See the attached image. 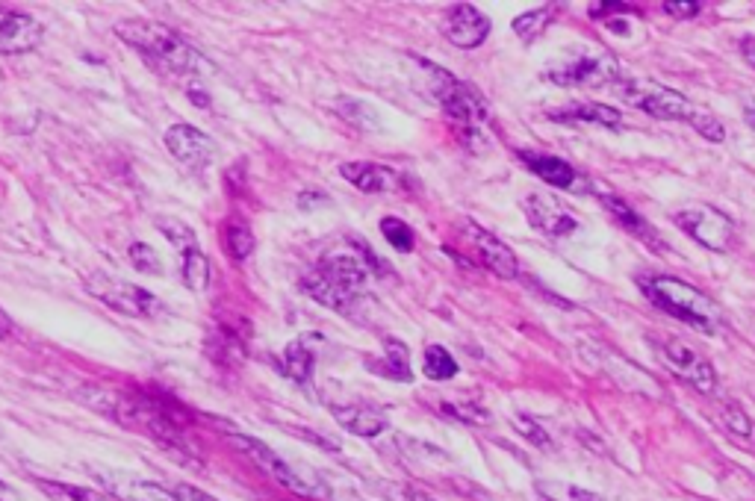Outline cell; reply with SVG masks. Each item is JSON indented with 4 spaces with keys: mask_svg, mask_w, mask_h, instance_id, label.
Returning a JSON list of instances; mask_svg holds the SVG:
<instances>
[{
    "mask_svg": "<svg viewBox=\"0 0 755 501\" xmlns=\"http://www.w3.org/2000/svg\"><path fill=\"white\" fill-rule=\"evenodd\" d=\"M36 487L51 501H113L110 496L98 493V490H86V487H74V484H62V481H36Z\"/></svg>",
    "mask_w": 755,
    "mask_h": 501,
    "instance_id": "obj_28",
    "label": "cell"
},
{
    "mask_svg": "<svg viewBox=\"0 0 755 501\" xmlns=\"http://www.w3.org/2000/svg\"><path fill=\"white\" fill-rule=\"evenodd\" d=\"M658 354L664 360V366L685 384H691L694 390L702 392V395H711L717 390V375H714V366L699 357L694 348L676 342V339H667V342H658Z\"/></svg>",
    "mask_w": 755,
    "mask_h": 501,
    "instance_id": "obj_10",
    "label": "cell"
},
{
    "mask_svg": "<svg viewBox=\"0 0 755 501\" xmlns=\"http://www.w3.org/2000/svg\"><path fill=\"white\" fill-rule=\"evenodd\" d=\"M543 80H549L555 86H567V89H576V86L579 89H599L614 80H623V68H620L617 56L602 51V54L558 59L549 68H543Z\"/></svg>",
    "mask_w": 755,
    "mask_h": 501,
    "instance_id": "obj_7",
    "label": "cell"
},
{
    "mask_svg": "<svg viewBox=\"0 0 755 501\" xmlns=\"http://www.w3.org/2000/svg\"><path fill=\"white\" fill-rule=\"evenodd\" d=\"M116 493L121 501H180L177 493L160 487L157 481H118Z\"/></svg>",
    "mask_w": 755,
    "mask_h": 501,
    "instance_id": "obj_26",
    "label": "cell"
},
{
    "mask_svg": "<svg viewBox=\"0 0 755 501\" xmlns=\"http://www.w3.org/2000/svg\"><path fill=\"white\" fill-rule=\"evenodd\" d=\"M15 336V322L6 316V310H0V339H12Z\"/></svg>",
    "mask_w": 755,
    "mask_h": 501,
    "instance_id": "obj_38",
    "label": "cell"
},
{
    "mask_svg": "<svg viewBox=\"0 0 755 501\" xmlns=\"http://www.w3.org/2000/svg\"><path fill=\"white\" fill-rule=\"evenodd\" d=\"M231 443L239 448L263 475H269L275 484L287 487V490L298 493V496H325L322 487L307 484V481L292 469L290 463H287L278 451H272L266 443H260V440H254V437H245V434H231Z\"/></svg>",
    "mask_w": 755,
    "mask_h": 501,
    "instance_id": "obj_9",
    "label": "cell"
},
{
    "mask_svg": "<svg viewBox=\"0 0 755 501\" xmlns=\"http://www.w3.org/2000/svg\"><path fill=\"white\" fill-rule=\"evenodd\" d=\"M116 36L142 56L157 74L172 77V80H186L189 86L198 83V71L204 68V59L172 27L160 21H148V18H127L116 24Z\"/></svg>",
    "mask_w": 755,
    "mask_h": 501,
    "instance_id": "obj_1",
    "label": "cell"
},
{
    "mask_svg": "<svg viewBox=\"0 0 755 501\" xmlns=\"http://www.w3.org/2000/svg\"><path fill=\"white\" fill-rule=\"evenodd\" d=\"M157 227H160V233L175 245L177 257H180V254H189V251H195V248H201L195 230L186 222H180V219H160Z\"/></svg>",
    "mask_w": 755,
    "mask_h": 501,
    "instance_id": "obj_30",
    "label": "cell"
},
{
    "mask_svg": "<svg viewBox=\"0 0 755 501\" xmlns=\"http://www.w3.org/2000/svg\"><path fill=\"white\" fill-rule=\"evenodd\" d=\"M422 369H425V375L431 378V381H452L458 372H461V366H458V360L449 354V348H443V345H428L425 348V354H422Z\"/></svg>",
    "mask_w": 755,
    "mask_h": 501,
    "instance_id": "obj_25",
    "label": "cell"
},
{
    "mask_svg": "<svg viewBox=\"0 0 755 501\" xmlns=\"http://www.w3.org/2000/svg\"><path fill=\"white\" fill-rule=\"evenodd\" d=\"M537 496L543 501H602L596 493L564 481H537Z\"/></svg>",
    "mask_w": 755,
    "mask_h": 501,
    "instance_id": "obj_29",
    "label": "cell"
},
{
    "mask_svg": "<svg viewBox=\"0 0 755 501\" xmlns=\"http://www.w3.org/2000/svg\"><path fill=\"white\" fill-rule=\"evenodd\" d=\"M127 257H130V263H133L139 272H148V275H157V272H160V257H157L154 248L145 245V242H133L130 251H127Z\"/></svg>",
    "mask_w": 755,
    "mask_h": 501,
    "instance_id": "obj_33",
    "label": "cell"
},
{
    "mask_svg": "<svg viewBox=\"0 0 755 501\" xmlns=\"http://www.w3.org/2000/svg\"><path fill=\"white\" fill-rule=\"evenodd\" d=\"M175 493L180 496V501H219V499H213L210 493L198 490V487H189V484H180Z\"/></svg>",
    "mask_w": 755,
    "mask_h": 501,
    "instance_id": "obj_37",
    "label": "cell"
},
{
    "mask_svg": "<svg viewBox=\"0 0 755 501\" xmlns=\"http://www.w3.org/2000/svg\"><path fill=\"white\" fill-rule=\"evenodd\" d=\"M747 115H750V121L755 124V104H750V110H747Z\"/></svg>",
    "mask_w": 755,
    "mask_h": 501,
    "instance_id": "obj_41",
    "label": "cell"
},
{
    "mask_svg": "<svg viewBox=\"0 0 755 501\" xmlns=\"http://www.w3.org/2000/svg\"><path fill=\"white\" fill-rule=\"evenodd\" d=\"M357 251V248H354ZM369 278V266H366V257L357 251V254H349V251H334L328 257H322L307 275L301 280L304 292L319 301L322 307L328 310H337V313H351V307L357 304L360 298V289Z\"/></svg>",
    "mask_w": 755,
    "mask_h": 501,
    "instance_id": "obj_3",
    "label": "cell"
},
{
    "mask_svg": "<svg viewBox=\"0 0 755 501\" xmlns=\"http://www.w3.org/2000/svg\"><path fill=\"white\" fill-rule=\"evenodd\" d=\"M464 236L466 242H469V248L478 254V260H481L496 278L514 280L520 275V260H517V254H514L499 236H493L490 230H484L481 224L475 222H464Z\"/></svg>",
    "mask_w": 755,
    "mask_h": 501,
    "instance_id": "obj_13",
    "label": "cell"
},
{
    "mask_svg": "<svg viewBox=\"0 0 755 501\" xmlns=\"http://www.w3.org/2000/svg\"><path fill=\"white\" fill-rule=\"evenodd\" d=\"M443 36L455 48L472 51V48H478L490 36V18L478 6H472V3H455L443 15Z\"/></svg>",
    "mask_w": 755,
    "mask_h": 501,
    "instance_id": "obj_14",
    "label": "cell"
},
{
    "mask_svg": "<svg viewBox=\"0 0 755 501\" xmlns=\"http://www.w3.org/2000/svg\"><path fill=\"white\" fill-rule=\"evenodd\" d=\"M381 233H384V239L396 248V251H402V254H407V251H413V230L407 227V222H402V219H396V216H387L384 222H381Z\"/></svg>",
    "mask_w": 755,
    "mask_h": 501,
    "instance_id": "obj_32",
    "label": "cell"
},
{
    "mask_svg": "<svg viewBox=\"0 0 755 501\" xmlns=\"http://www.w3.org/2000/svg\"><path fill=\"white\" fill-rule=\"evenodd\" d=\"M741 51H744V59L755 68V36H747V39L741 42Z\"/></svg>",
    "mask_w": 755,
    "mask_h": 501,
    "instance_id": "obj_39",
    "label": "cell"
},
{
    "mask_svg": "<svg viewBox=\"0 0 755 501\" xmlns=\"http://www.w3.org/2000/svg\"><path fill=\"white\" fill-rule=\"evenodd\" d=\"M673 222L679 230H685L691 239H697L702 248L708 251H729L735 245V222L720 213L717 207L708 204H697V207H685L673 216Z\"/></svg>",
    "mask_w": 755,
    "mask_h": 501,
    "instance_id": "obj_8",
    "label": "cell"
},
{
    "mask_svg": "<svg viewBox=\"0 0 755 501\" xmlns=\"http://www.w3.org/2000/svg\"><path fill=\"white\" fill-rule=\"evenodd\" d=\"M546 118L558 121V124H596V127H608V130H620L623 127V112L608 107V104H567L558 110L546 112Z\"/></svg>",
    "mask_w": 755,
    "mask_h": 501,
    "instance_id": "obj_17",
    "label": "cell"
},
{
    "mask_svg": "<svg viewBox=\"0 0 755 501\" xmlns=\"http://www.w3.org/2000/svg\"><path fill=\"white\" fill-rule=\"evenodd\" d=\"M599 201H602V204H605V210H608V213L620 222V227H626L629 233H635L638 239L649 242V245H661L658 230L646 222L643 216H638V213H635L626 201H620V198H614V195H602Z\"/></svg>",
    "mask_w": 755,
    "mask_h": 501,
    "instance_id": "obj_22",
    "label": "cell"
},
{
    "mask_svg": "<svg viewBox=\"0 0 755 501\" xmlns=\"http://www.w3.org/2000/svg\"><path fill=\"white\" fill-rule=\"evenodd\" d=\"M281 369H284V375H287L290 381L301 384V387H307V384L313 381L316 357H313V351H310L307 339H292L290 345L284 348Z\"/></svg>",
    "mask_w": 755,
    "mask_h": 501,
    "instance_id": "obj_21",
    "label": "cell"
},
{
    "mask_svg": "<svg viewBox=\"0 0 755 501\" xmlns=\"http://www.w3.org/2000/svg\"><path fill=\"white\" fill-rule=\"evenodd\" d=\"M720 419H723V425H726L729 434H735V437H741V440H747V443L753 440V422H750V416H747L738 404H723V407H720Z\"/></svg>",
    "mask_w": 755,
    "mask_h": 501,
    "instance_id": "obj_31",
    "label": "cell"
},
{
    "mask_svg": "<svg viewBox=\"0 0 755 501\" xmlns=\"http://www.w3.org/2000/svg\"><path fill=\"white\" fill-rule=\"evenodd\" d=\"M517 157L523 160L525 168H531V174H537L543 183L555 186V189H579L581 174L561 157L552 154H540V151H517Z\"/></svg>",
    "mask_w": 755,
    "mask_h": 501,
    "instance_id": "obj_16",
    "label": "cell"
},
{
    "mask_svg": "<svg viewBox=\"0 0 755 501\" xmlns=\"http://www.w3.org/2000/svg\"><path fill=\"white\" fill-rule=\"evenodd\" d=\"M525 216L540 233L555 236V239H561V236H567V233H573L579 227L576 216L561 201H555V198H549L543 192L525 195Z\"/></svg>",
    "mask_w": 755,
    "mask_h": 501,
    "instance_id": "obj_15",
    "label": "cell"
},
{
    "mask_svg": "<svg viewBox=\"0 0 755 501\" xmlns=\"http://www.w3.org/2000/svg\"><path fill=\"white\" fill-rule=\"evenodd\" d=\"M517 428L523 431L525 440H531V443H537V446H549V437L543 434V428H540L537 422H531L528 416H520V419H517Z\"/></svg>",
    "mask_w": 755,
    "mask_h": 501,
    "instance_id": "obj_36",
    "label": "cell"
},
{
    "mask_svg": "<svg viewBox=\"0 0 755 501\" xmlns=\"http://www.w3.org/2000/svg\"><path fill=\"white\" fill-rule=\"evenodd\" d=\"M661 9L667 15H673V18H697L699 12H702V3H694V0H667Z\"/></svg>",
    "mask_w": 755,
    "mask_h": 501,
    "instance_id": "obj_35",
    "label": "cell"
},
{
    "mask_svg": "<svg viewBox=\"0 0 755 501\" xmlns=\"http://www.w3.org/2000/svg\"><path fill=\"white\" fill-rule=\"evenodd\" d=\"M643 295L664 313H670L673 319L711 334L720 322V313L714 307V301L699 292L697 286L685 283L679 278H664V275H652V278H640Z\"/></svg>",
    "mask_w": 755,
    "mask_h": 501,
    "instance_id": "obj_5",
    "label": "cell"
},
{
    "mask_svg": "<svg viewBox=\"0 0 755 501\" xmlns=\"http://www.w3.org/2000/svg\"><path fill=\"white\" fill-rule=\"evenodd\" d=\"M558 12H561V6H555V3H546V6H540V9L523 12V15L514 21V33H517V39L525 42V45L537 42V39L549 30V24L558 18Z\"/></svg>",
    "mask_w": 755,
    "mask_h": 501,
    "instance_id": "obj_23",
    "label": "cell"
},
{
    "mask_svg": "<svg viewBox=\"0 0 755 501\" xmlns=\"http://www.w3.org/2000/svg\"><path fill=\"white\" fill-rule=\"evenodd\" d=\"M428 74H431V89H434V98L440 101L443 107V115L446 121L452 124V130L461 136L464 145H475L484 139V130H487V121H490V110H487V101L472 89L466 86L464 80H458L455 74H449L446 68L428 62V59H416Z\"/></svg>",
    "mask_w": 755,
    "mask_h": 501,
    "instance_id": "obj_4",
    "label": "cell"
},
{
    "mask_svg": "<svg viewBox=\"0 0 755 501\" xmlns=\"http://www.w3.org/2000/svg\"><path fill=\"white\" fill-rule=\"evenodd\" d=\"M83 286L92 298H98L110 310H116L121 316H130V319H151L166 310L163 301L151 289L130 283V280L113 278L107 272H89L83 278Z\"/></svg>",
    "mask_w": 755,
    "mask_h": 501,
    "instance_id": "obj_6",
    "label": "cell"
},
{
    "mask_svg": "<svg viewBox=\"0 0 755 501\" xmlns=\"http://www.w3.org/2000/svg\"><path fill=\"white\" fill-rule=\"evenodd\" d=\"M340 174L349 180L354 189L366 192V195H381V192H390L399 186V174L390 171L387 166H378V163H343L340 166Z\"/></svg>",
    "mask_w": 755,
    "mask_h": 501,
    "instance_id": "obj_19",
    "label": "cell"
},
{
    "mask_svg": "<svg viewBox=\"0 0 755 501\" xmlns=\"http://www.w3.org/2000/svg\"><path fill=\"white\" fill-rule=\"evenodd\" d=\"M369 369L378 372L381 378H390V381H399V384H410V381H413L407 345L402 339H396V336L384 339V354H381V357H372V360H369Z\"/></svg>",
    "mask_w": 755,
    "mask_h": 501,
    "instance_id": "obj_20",
    "label": "cell"
},
{
    "mask_svg": "<svg viewBox=\"0 0 755 501\" xmlns=\"http://www.w3.org/2000/svg\"><path fill=\"white\" fill-rule=\"evenodd\" d=\"M9 499H12V496H9V487L0 481V501H9Z\"/></svg>",
    "mask_w": 755,
    "mask_h": 501,
    "instance_id": "obj_40",
    "label": "cell"
},
{
    "mask_svg": "<svg viewBox=\"0 0 755 501\" xmlns=\"http://www.w3.org/2000/svg\"><path fill=\"white\" fill-rule=\"evenodd\" d=\"M617 95L632 104L635 110L649 112L652 118L661 121H685L697 130L699 136H705L708 142H723L726 130L723 124L711 115V112L699 110L697 104H691L682 92L658 83V80H620Z\"/></svg>",
    "mask_w": 755,
    "mask_h": 501,
    "instance_id": "obj_2",
    "label": "cell"
},
{
    "mask_svg": "<svg viewBox=\"0 0 755 501\" xmlns=\"http://www.w3.org/2000/svg\"><path fill=\"white\" fill-rule=\"evenodd\" d=\"M180 278L192 292H207L210 289L213 272H210V260H207V254L201 248H195L189 254H180Z\"/></svg>",
    "mask_w": 755,
    "mask_h": 501,
    "instance_id": "obj_24",
    "label": "cell"
},
{
    "mask_svg": "<svg viewBox=\"0 0 755 501\" xmlns=\"http://www.w3.org/2000/svg\"><path fill=\"white\" fill-rule=\"evenodd\" d=\"M331 413L349 434L363 437V440H372L387 431V416L375 407H366V404H337Z\"/></svg>",
    "mask_w": 755,
    "mask_h": 501,
    "instance_id": "obj_18",
    "label": "cell"
},
{
    "mask_svg": "<svg viewBox=\"0 0 755 501\" xmlns=\"http://www.w3.org/2000/svg\"><path fill=\"white\" fill-rule=\"evenodd\" d=\"M45 42V27L30 12L0 9V54L21 56L33 54Z\"/></svg>",
    "mask_w": 755,
    "mask_h": 501,
    "instance_id": "obj_12",
    "label": "cell"
},
{
    "mask_svg": "<svg viewBox=\"0 0 755 501\" xmlns=\"http://www.w3.org/2000/svg\"><path fill=\"white\" fill-rule=\"evenodd\" d=\"M163 142H166L169 154L175 157L177 163L189 168V171H204L213 163V154H216L213 139L204 130H198L192 124H183V121H177L166 130Z\"/></svg>",
    "mask_w": 755,
    "mask_h": 501,
    "instance_id": "obj_11",
    "label": "cell"
},
{
    "mask_svg": "<svg viewBox=\"0 0 755 501\" xmlns=\"http://www.w3.org/2000/svg\"><path fill=\"white\" fill-rule=\"evenodd\" d=\"M632 12H638V6H632V3H593L590 6V18H614V15H632Z\"/></svg>",
    "mask_w": 755,
    "mask_h": 501,
    "instance_id": "obj_34",
    "label": "cell"
},
{
    "mask_svg": "<svg viewBox=\"0 0 755 501\" xmlns=\"http://www.w3.org/2000/svg\"><path fill=\"white\" fill-rule=\"evenodd\" d=\"M222 245H225V251H228L231 260L242 263V260H248L254 254L257 242H254V233L248 230V224L228 222L222 227Z\"/></svg>",
    "mask_w": 755,
    "mask_h": 501,
    "instance_id": "obj_27",
    "label": "cell"
}]
</instances>
